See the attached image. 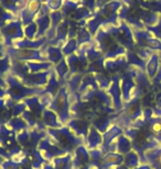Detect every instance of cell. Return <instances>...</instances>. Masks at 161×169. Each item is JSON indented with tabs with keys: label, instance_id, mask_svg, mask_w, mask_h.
Wrapping results in <instances>:
<instances>
[{
	"label": "cell",
	"instance_id": "cell-1",
	"mask_svg": "<svg viewBox=\"0 0 161 169\" xmlns=\"http://www.w3.org/2000/svg\"><path fill=\"white\" fill-rule=\"evenodd\" d=\"M152 128L156 129V131H161V124H159V123L154 124V126H152Z\"/></svg>",
	"mask_w": 161,
	"mask_h": 169
}]
</instances>
